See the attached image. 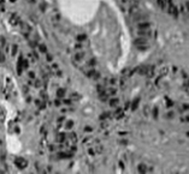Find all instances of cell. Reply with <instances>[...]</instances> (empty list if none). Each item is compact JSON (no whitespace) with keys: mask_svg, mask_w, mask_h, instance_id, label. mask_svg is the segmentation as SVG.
<instances>
[{"mask_svg":"<svg viewBox=\"0 0 189 174\" xmlns=\"http://www.w3.org/2000/svg\"><path fill=\"white\" fill-rule=\"evenodd\" d=\"M137 35L141 37L148 39V37L152 36V30L151 29H139V30H137Z\"/></svg>","mask_w":189,"mask_h":174,"instance_id":"1","label":"cell"},{"mask_svg":"<svg viewBox=\"0 0 189 174\" xmlns=\"http://www.w3.org/2000/svg\"><path fill=\"white\" fill-rule=\"evenodd\" d=\"M16 166L18 167V168H21V169H23V168H25L27 167V160H24V159H22V157H18V159H16Z\"/></svg>","mask_w":189,"mask_h":174,"instance_id":"2","label":"cell"},{"mask_svg":"<svg viewBox=\"0 0 189 174\" xmlns=\"http://www.w3.org/2000/svg\"><path fill=\"white\" fill-rule=\"evenodd\" d=\"M168 11H169L170 15H172V16H175V17L178 16V10L176 9V6L172 4V1H171V0H170V5H169V10H168Z\"/></svg>","mask_w":189,"mask_h":174,"instance_id":"3","label":"cell"},{"mask_svg":"<svg viewBox=\"0 0 189 174\" xmlns=\"http://www.w3.org/2000/svg\"><path fill=\"white\" fill-rule=\"evenodd\" d=\"M139 29H151V24L148 22L144 21V22H139V25H137Z\"/></svg>","mask_w":189,"mask_h":174,"instance_id":"4","label":"cell"},{"mask_svg":"<svg viewBox=\"0 0 189 174\" xmlns=\"http://www.w3.org/2000/svg\"><path fill=\"white\" fill-rule=\"evenodd\" d=\"M84 59V54L83 53H76L75 55H73V61L75 62H79V61H82Z\"/></svg>","mask_w":189,"mask_h":174,"instance_id":"5","label":"cell"},{"mask_svg":"<svg viewBox=\"0 0 189 174\" xmlns=\"http://www.w3.org/2000/svg\"><path fill=\"white\" fill-rule=\"evenodd\" d=\"M158 1V5L162 9H166V6H168V0H157Z\"/></svg>","mask_w":189,"mask_h":174,"instance_id":"6","label":"cell"},{"mask_svg":"<svg viewBox=\"0 0 189 174\" xmlns=\"http://www.w3.org/2000/svg\"><path fill=\"white\" fill-rule=\"evenodd\" d=\"M118 103H119V101H118V98H116V97H112L110 100V106L111 107H117Z\"/></svg>","mask_w":189,"mask_h":174,"instance_id":"7","label":"cell"},{"mask_svg":"<svg viewBox=\"0 0 189 174\" xmlns=\"http://www.w3.org/2000/svg\"><path fill=\"white\" fill-rule=\"evenodd\" d=\"M148 171H150V169H148V168H147V167L144 165V163L139 166V172H140V173H147Z\"/></svg>","mask_w":189,"mask_h":174,"instance_id":"8","label":"cell"},{"mask_svg":"<svg viewBox=\"0 0 189 174\" xmlns=\"http://www.w3.org/2000/svg\"><path fill=\"white\" fill-rule=\"evenodd\" d=\"M65 137H66V135H64V133H59L58 137H57V139H58V142L63 143V142H64V139H65Z\"/></svg>","mask_w":189,"mask_h":174,"instance_id":"9","label":"cell"},{"mask_svg":"<svg viewBox=\"0 0 189 174\" xmlns=\"http://www.w3.org/2000/svg\"><path fill=\"white\" fill-rule=\"evenodd\" d=\"M57 95H58V97H64L65 96V90L64 89H59L58 91H57Z\"/></svg>","mask_w":189,"mask_h":174,"instance_id":"10","label":"cell"},{"mask_svg":"<svg viewBox=\"0 0 189 174\" xmlns=\"http://www.w3.org/2000/svg\"><path fill=\"white\" fill-rule=\"evenodd\" d=\"M77 40H78V41H84V40H85V35H78Z\"/></svg>","mask_w":189,"mask_h":174,"instance_id":"11","label":"cell"},{"mask_svg":"<svg viewBox=\"0 0 189 174\" xmlns=\"http://www.w3.org/2000/svg\"><path fill=\"white\" fill-rule=\"evenodd\" d=\"M46 50H47V49H46V46H43V44L40 46V52H42V53H45Z\"/></svg>","mask_w":189,"mask_h":174,"instance_id":"12","label":"cell"},{"mask_svg":"<svg viewBox=\"0 0 189 174\" xmlns=\"http://www.w3.org/2000/svg\"><path fill=\"white\" fill-rule=\"evenodd\" d=\"M17 50H18V48H17V46H13V47H12V55H16Z\"/></svg>","mask_w":189,"mask_h":174,"instance_id":"13","label":"cell"},{"mask_svg":"<svg viewBox=\"0 0 189 174\" xmlns=\"http://www.w3.org/2000/svg\"><path fill=\"white\" fill-rule=\"evenodd\" d=\"M5 60V58H4V54L0 52V61H4Z\"/></svg>","mask_w":189,"mask_h":174,"instance_id":"14","label":"cell"},{"mask_svg":"<svg viewBox=\"0 0 189 174\" xmlns=\"http://www.w3.org/2000/svg\"><path fill=\"white\" fill-rule=\"evenodd\" d=\"M29 77H30L31 79H35V74H34L33 72H29Z\"/></svg>","mask_w":189,"mask_h":174,"instance_id":"15","label":"cell"},{"mask_svg":"<svg viewBox=\"0 0 189 174\" xmlns=\"http://www.w3.org/2000/svg\"><path fill=\"white\" fill-rule=\"evenodd\" d=\"M71 126H72V121H67V124H66V127H69V129H70Z\"/></svg>","mask_w":189,"mask_h":174,"instance_id":"16","label":"cell"},{"mask_svg":"<svg viewBox=\"0 0 189 174\" xmlns=\"http://www.w3.org/2000/svg\"><path fill=\"white\" fill-rule=\"evenodd\" d=\"M114 83H116V79H113V78H111V79H110V84H111V85H113Z\"/></svg>","mask_w":189,"mask_h":174,"instance_id":"17","label":"cell"},{"mask_svg":"<svg viewBox=\"0 0 189 174\" xmlns=\"http://www.w3.org/2000/svg\"><path fill=\"white\" fill-rule=\"evenodd\" d=\"M174 117V112H170V113H168V118H172Z\"/></svg>","mask_w":189,"mask_h":174,"instance_id":"18","label":"cell"},{"mask_svg":"<svg viewBox=\"0 0 189 174\" xmlns=\"http://www.w3.org/2000/svg\"><path fill=\"white\" fill-rule=\"evenodd\" d=\"M81 48H82V44H81V43L76 44V49H81Z\"/></svg>","mask_w":189,"mask_h":174,"instance_id":"19","label":"cell"},{"mask_svg":"<svg viewBox=\"0 0 189 174\" xmlns=\"http://www.w3.org/2000/svg\"><path fill=\"white\" fill-rule=\"evenodd\" d=\"M52 68H53V70H54V68L57 70V68H58V65H57V64H53V65H52Z\"/></svg>","mask_w":189,"mask_h":174,"instance_id":"20","label":"cell"},{"mask_svg":"<svg viewBox=\"0 0 189 174\" xmlns=\"http://www.w3.org/2000/svg\"><path fill=\"white\" fill-rule=\"evenodd\" d=\"M55 106H60V101L59 100H55Z\"/></svg>","mask_w":189,"mask_h":174,"instance_id":"21","label":"cell"},{"mask_svg":"<svg viewBox=\"0 0 189 174\" xmlns=\"http://www.w3.org/2000/svg\"><path fill=\"white\" fill-rule=\"evenodd\" d=\"M47 60L51 61V60H52V56H51V55H47Z\"/></svg>","mask_w":189,"mask_h":174,"instance_id":"22","label":"cell"}]
</instances>
